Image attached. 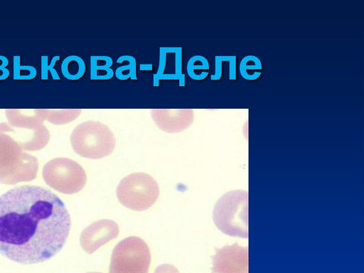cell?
<instances>
[{"label": "cell", "instance_id": "10", "mask_svg": "<svg viewBox=\"0 0 364 273\" xmlns=\"http://www.w3.org/2000/svg\"><path fill=\"white\" fill-rule=\"evenodd\" d=\"M38 170L37 158L23 151L14 163L0 168V183L13 185L31 181L36 178Z\"/></svg>", "mask_w": 364, "mask_h": 273}, {"label": "cell", "instance_id": "13", "mask_svg": "<svg viewBox=\"0 0 364 273\" xmlns=\"http://www.w3.org/2000/svg\"><path fill=\"white\" fill-rule=\"evenodd\" d=\"M23 152L0 123V168L14 163Z\"/></svg>", "mask_w": 364, "mask_h": 273}, {"label": "cell", "instance_id": "19", "mask_svg": "<svg viewBox=\"0 0 364 273\" xmlns=\"http://www.w3.org/2000/svg\"><path fill=\"white\" fill-rule=\"evenodd\" d=\"M87 273H100V272H87Z\"/></svg>", "mask_w": 364, "mask_h": 273}, {"label": "cell", "instance_id": "18", "mask_svg": "<svg viewBox=\"0 0 364 273\" xmlns=\"http://www.w3.org/2000/svg\"><path fill=\"white\" fill-rule=\"evenodd\" d=\"M223 61V56L215 57V73L211 76L213 80H219L222 75V62Z\"/></svg>", "mask_w": 364, "mask_h": 273}, {"label": "cell", "instance_id": "9", "mask_svg": "<svg viewBox=\"0 0 364 273\" xmlns=\"http://www.w3.org/2000/svg\"><path fill=\"white\" fill-rule=\"evenodd\" d=\"M151 116L156 125L168 134L186 129L194 119L192 109H152Z\"/></svg>", "mask_w": 364, "mask_h": 273}, {"label": "cell", "instance_id": "4", "mask_svg": "<svg viewBox=\"0 0 364 273\" xmlns=\"http://www.w3.org/2000/svg\"><path fill=\"white\" fill-rule=\"evenodd\" d=\"M116 194L124 207L135 211H144L157 200L159 187L150 175L142 172L133 173L120 181Z\"/></svg>", "mask_w": 364, "mask_h": 273}, {"label": "cell", "instance_id": "12", "mask_svg": "<svg viewBox=\"0 0 364 273\" xmlns=\"http://www.w3.org/2000/svg\"><path fill=\"white\" fill-rule=\"evenodd\" d=\"M5 114L12 127L37 129L44 125L41 109H6Z\"/></svg>", "mask_w": 364, "mask_h": 273}, {"label": "cell", "instance_id": "6", "mask_svg": "<svg viewBox=\"0 0 364 273\" xmlns=\"http://www.w3.org/2000/svg\"><path fill=\"white\" fill-rule=\"evenodd\" d=\"M42 176L47 185L64 194L80 191L87 181L84 168L76 161L64 157L55 158L47 162Z\"/></svg>", "mask_w": 364, "mask_h": 273}, {"label": "cell", "instance_id": "14", "mask_svg": "<svg viewBox=\"0 0 364 273\" xmlns=\"http://www.w3.org/2000/svg\"><path fill=\"white\" fill-rule=\"evenodd\" d=\"M80 109H41L44 120L53 124L73 122L81 112Z\"/></svg>", "mask_w": 364, "mask_h": 273}, {"label": "cell", "instance_id": "11", "mask_svg": "<svg viewBox=\"0 0 364 273\" xmlns=\"http://www.w3.org/2000/svg\"><path fill=\"white\" fill-rule=\"evenodd\" d=\"M6 132L18 143L23 151H35L43 149L48 143L50 133L43 125L37 129L15 128L1 122Z\"/></svg>", "mask_w": 364, "mask_h": 273}, {"label": "cell", "instance_id": "3", "mask_svg": "<svg viewBox=\"0 0 364 273\" xmlns=\"http://www.w3.org/2000/svg\"><path fill=\"white\" fill-rule=\"evenodd\" d=\"M70 139L75 153L92 159L110 155L116 145V139L111 129L105 124L92 120L75 127Z\"/></svg>", "mask_w": 364, "mask_h": 273}, {"label": "cell", "instance_id": "15", "mask_svg": "<svg viewBox=\"0 0 364 273\" xmlns=\"http://www.w3.org/2000/svg\"><path fill=\"white\" fill-rule=\"evenodd\" d=\"M262 69L261 60L258 57L249 55L245 56L240 61V73L241 76L247 80H255L259 77Z\"/></svg>", "mask_w": 364, "mask_h": 273}, {"label": "cell", "instance_id": "17", "mask_svg": "<svg viewBox=\"0 0 364 273\" xmlns=\"http://www.w3.org/2000/svg\"><path fill=\"white\" fill-rule=\"evenodd\" d=\"M154 273H179L177 268L170 264H163L159 265Z\"/></svg>", "mask_w": 364, "mask_h": 273}, {"label": "cell", "instance_id": "16", "mask_svg": "<svg viewBox=\"0 0 364 273\" xmlns=\"http://www.w3.org/2000/svg\"><path fill=\"white\" fill-rule=\"evenodd\" d=\"M85 70V63L78 56H69L64 60L62 64L63 75L70 80H75L80 78L84 75Z\"/></svg>", "mask_w": 364, "mask_h": 273}, {"label": "cell", "instance_id": "2", "mask_svg": "<svg viewBox=\"0 0 364 273\" xmlns=\"http://www.w3.org/2000/svg\"><path fill=\"white\" fill-rule=\"evenodd\" d=\"M248 193L244 190L230 191L216 202L213 220L223 233L232 236L248 237Z\"/></svg>", "mask_w": 364, "mask_h": 273}, {"label": "cell", "instance_id": "7", "mask_svg": "<svg viewBox=\"0 0 364 273\" xmlns=\"http://www.w3.org/2000/svg\"><path fill=\"white\" fill-rule=\"evenodd\" d=\"M212 273H247L248 249L237 242L215 248Z\"/></svg>", "mask_w": 364, "mask_h": 273}, {"label": "cell", "instance_id": "1", "mask_svg": "<svg viewBox=\"0 0 364 273\" xmlns=\"http://www.w3.org/2000/svg\"><path fill=\"white\" fill-rule=\"evenodd\" d=\"M71 227L63 201L47 188L25 185L0 196V254L23 264L50 259Z\"/></svg>", "mask_w": 364, "mask_h": 273}, {"label": "cell", "instance_id": "5", "mask_svg": "<svg viewBox=\"0 0 364 273\" xmlns=\"http://www.w3.org/2000/svg\"><path fill=\"white\" fill-rule=\"evenodd\" d=\"M150 263L147 244L139 237L130 236L114 247L109 273H149Z\"/></svg>", "mask_w": 364, "mask_h": 273}, {"label": "cell", "instance_id": "8", "mask_svg": "<svg viewBox=\"0 0 364 273\" xmlns=\"http://www.w3.org/2000/svg\"><path fill=\"white\" fill-rule=\"evenodd\" d=\"M119 233V226L114 220H96L82 230L80 237L81 247L88 254H92L107 242L116 238Z\"/></svg>", "mask_w": 364, "mask_h": 273}]
</instances>
